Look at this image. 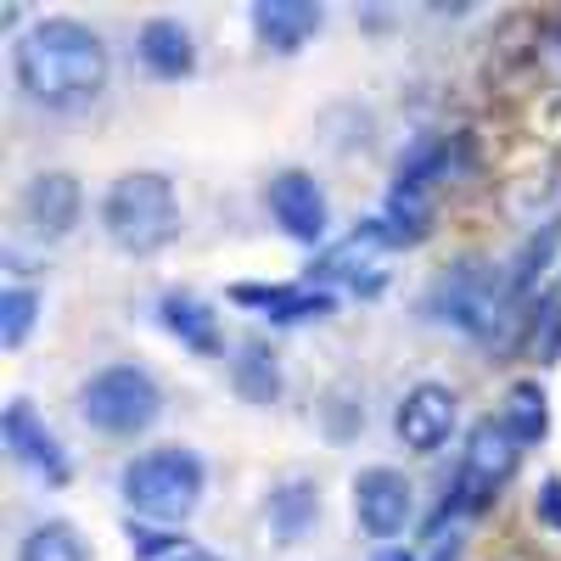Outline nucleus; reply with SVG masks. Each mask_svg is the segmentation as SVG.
Listing matches in <instances>:
<instances>
[{"label": "nucleus", "mask_w": 561, "mask_h": 561, "mask_svg": "<svg viewBox=\"0 0 561 561\" xmlns=\"http://www.w3.org/2000/svg\"><path fill=\"white\" fill-rule=\"evenodd\" d=\"M79 415L96 433L135 438V433H147L152 421L163 415V393H158V382L140 365H107V370H96V377L79 388Z\"/></svg>", "instance_id": "nucleus-4"}, {"label": "nucleus", "mask_w": 561, "mask_h": 561, "mask_svg": "<svg viewBox=\"0 0 561 561\" xmlns=\"http://www.w3.org/2000/svg\"><path fill=\"white\" fill-rule=\"evenodd\" d=\"M18 561H90V550H84V539H79L73 523H39L23 539Z\"/></svg>", "instance_id": "nucleus-21"}, {"label": "nucleus", "mask_w": 561, "mask_h": 561, "mask_svg": "<svg viewBox=\"0 0 561 561\" xmlns=\"http://www.w3.org/2000/svg\"><path fill=\"white\" fill-rule=\"evenodd\" d=\"M169 561H219V556H208V550H197V545H185V550H174Z\"/></svg>", "instance_id": "nucleus-24"}, {"label": "nucleus", "mask_w": 561, "mask_h": 561, "mask_svg": "<svg viewBox=\"0 0 561 561\" xmlns=\"http://www.w3.org/2000/svg\"><path fill=\"white\" fill-rule=\"evenodd\" d=\"M388 248H393V237L382 230V219H365L354 237H343L337 248H325L314 259V275L320 280H348L359 298H370V293H382V280H388V270H382Z\"/></svg>", "instance_id": "nucleus-6"}, {"label": "nucleus", "mask_w": 561, "mask_h": 561, "mask_svg": "<svg viewBox=\"0 0 561 561\" xmlns=\"http://www.w3.org/2000/svg\"><path fill=\"white\" fill-rule=\"evenodd\" d=\"M79 208H84V192H79V180L68 169H39L18 197V214L28 225V237H39V242H62L79 225Z\"/></svg>", "instance_id": "nucleus-8"}, {"label": "nucleus", "mask_w": 561, "mask_h": 561, "mask_svg": "<svg viewBox=\"0 0 561 561\" xmlns=\"http://www.w3.org/2000/svg\"><path fill=\"white\" fill-rule=\"evenodd\" d=\"M140 62H147L158 79H185L197 68V45H192V28L180 18H152L140 28Z\"/></svg>", "instance_id": "nucleus-13"}, {"label": "nucleus", "mask_w": 561, "mask_h": 561, "mask_svg": "<svg viewBox=\"0 0 561 561\" xmlns=\"http://www.w3.org/2000/svg\"><path fill=\"white\" fill-rule=\"evenodd\" d=\"M500 421L517 433V444H539L550 433V399H545V388L539 382H511L505 404H500Z\"/></svg>", "instance_id": "nucleus-18"}, {"label": "nucleus", "mask_w": 561, "mask_h": 561, "mask_svg": "<svg viewBox=\"0 0 561 561\" xmlns=\"http://www.w3.org/2000/svg\"><path fill=\"white\" fill-rule=\"evenodd\" d=\"M230 382H237V393L248 404H270L280 393V365L264 343H242L237 359H230Z\"/></svg>", "instance_id": "nucleus-19"}, {"label": "nucleus", "mask_w": 561, "mask_h": 561, "mask_svg": "<svg viewBox=\"0 0 561 561\" xmlns=\"http://www.w3.org/2000/svg\"><path fill=\"white\" fill-rule=\"evenodd\" d=\"M534 511H539V523H545V528H561V478H545V483H539Z\"/></svg>", "instance_id": "nucleus-23"}, {"label": "nucleus", "mask_w": 561, "mask_h": 561, "mask_svg": "<svg viewBox=\"0 0 561 561\" xmlns=\"http://www.w3.org/2000/svg\"><path fill=\"white\" fill-rule=\"evenodd\" d=\"M230 298L248 304V309H264V314H270V320H280V325L332 314V293L314 287V280H304V287H237Z\"/></svg>", "instance_id": "nucleus-15"}, {"label": "nucleus", "mask_w": 561, "mask_h": 561, "mask_svg": "<svg viewBox=\"0 0 561 561\" xmlns=\"http://www.w3.org/2000/svg\"><path fill=\"white\" fill-rule=\"evenodd\" d=\"M39 320V298L28 287H7L0 293V348H23V337Z\"/></svg>", "instance_id": "nucleus-22"}, {"label": "nucleus", "mask_w": 561, "mask_h": 561, "mask_svg": "<svg viewBox=\"0 0 561 561\" xmlns=\"http://www.w3.org/2000/svg\"><path fill=\"white\" fill-rule=\"evenodd\" d=\"M107 45L79 18H39L12 45V73L39 107H84L107 84Z\"/></svg>", "instance_id": "nucleus-1"}, {"label": "nucleus", "mask_w": 561, "mask_h": 561, "mask_svg": "<svg viewBox=\"0 0 561 561\" xmlns=\"http://www.w3.org/2000/svg\"><path fill=\"white\" fill-rule=\"evenodd\" d=\"M505 293H511V280L489 275L483 264H460L433 287V309H438V320L460 325V332L494 337V325L505 320Z\"/></svg>", "instance_id": "nucleus-5"}, {"label": "nucleus", "mask_w": 561, "mask_h": 561, "mask_svg": "<svg viewBox=\"0 0 561 561\" xmlns=\"http://www.w3.org/2000/svg\"><path fill=\"white\" fill-rule=\"evenodd\" d=\"M314 517H320L314 483L293 478V483H280V489L270 494V528L280 534V545H298V539H304V534L314 528Z\"/></svg>", "instance_id": "nucleus-16"}, {"label": "nucleus", "mask_w": 561, "mask_h": 561, "mask_svg": "<svg viewBox=\"0 0 561 561\" xmlns=\"http://www.w3.org/2000/svg\"><path fill=\"white\" fill-rule=\"evenodd\" d=\"M377 561H410V556H404V550H382Z\"/></svg>", "instance_id": "nucleus-26"}, {"label": "nucleus", "mask_w": 561, "mask_h": 561, "mask_svg": "<svg viewBox=\"0 0 561 561\" xmlns=\"http://www.w3.org/2000/svg\"><path fill=\"white\" fill-rule=\"evenodd\" d=\"M270 214H275V225L287 230L293 242H320L325 225H332V208H325L320 180L304 174V169H280L270 180Z\"/></svg>", "instance_id": "nucleus-12"}, {"label": "nucleus", "mask_w": 561, "mask_h": 561, "mask_svg": "<svg viewBox=\"0 0 561 561\" xmlns=\"http://www.w3.org/2000/svg\"><path fill=\"white\" fill-rule=\"evenodd\" d=\"M320 7L309 0H259L253 7V34L270 45V51H298V45L320 28Z\"/></svg>", "instance_id": "nucleus-14"}, {"label": "nucleus", "mask_w": 561, "mask_h": 561, "mask_svg": "<svg viewBox=\"0 0 561 561\" xmlns=\"http://www.w3.org/2000/svg\"><path fill=\"white\" fill-rule=\"evenodd\" d=\"M102 225H107V242L124 253L169 248L180 237V197H174L169 174H158V169L118 174L107 203H102Z\"/></svg>", "instance_id": "nucleus-2"}, {"label": "nucleus", "mask_w": 561, "mask_h": 561, "mask_svg": "<svg viewBox=\"0 0 561 561\" xmlns=\"http://www.w3.org/2000/svg\"><path fill=\"white\" fill-rule=\"evenodd\" d=\"M517 455H523V444L505 421H478L472 438H466V466H460V489H455L460 505L489 500L511 472H517Z\"/></svg>", "instance_id": "nucleus-7"}, {"label": "nucleus", "mask_w": 561, "mask_h": 561, "mask_svg": "<svg viewBox=\"0 0 561 561\" xmlns=\"http://www.w3.org/2000/svg\"><path fill=\"white\" fill-rule=\"evenodd\" d=\"M427 192L421 185H404V180H393V192H388V208H382V230L393 237V248L399 242H421L427 237Z\"/></svg>", "instance_id": "nucleus-20"}, {"label": "nucleus", "mask_w": 561, "mask_h": 561, "mask_svg": "<svg viewBox=\"0 0 561 561\" xmlns=\"http://www.w3.org/2000/svg\"><path fill=\"white\" fill-rule=\"evenodd\" d=\"M0 433H7V449H12L18 466H28V472L45 478V483H68V472H73V466H68V449H62V438L34 415L28 399H12V404H7Z\"/></svg>", "instance_id": "nucleus-10"}, {"label": "nucleus", "mask_w": 561, "mask_h": 561, "mask_svg": "<svg viewBox=\"0 0 561 561\" xmlns=\"http://www.w3.org/2000/svg\"><path fill=\"white\" fill-rule=\"evenodd\" d=\"M415 489L404 483V472H393V466H370V472H359L354 478V517H359V528L370 534V539H393V534H404V523H410V500Z\"/></svg>", "instance_id": "nucleus-11"}, {"label": "nucleus", "mask_w": 561, "mask_h": 561, "mask_svg": "<svg viewBox=\"0 0 561 561\" xmlns=\"http://www.w3.org/2000/svg\"><path fill=\"white\" fill-rule=\"evenodd\" d=\"M129 511L152 523H185L203 505V460L192 449H152L124 466Z\"/></svg>", "instance_id": "nucleus-3"}, {"label": "nucleus", "mask_w": 561, "mask_h": 561, "mask_svg": "<svg viewBox=\"0 0 561 561\" xmlns=\"http://www.w3.org/2000/svg\"><path fill=\"white\" fill-rule=\"evenodd\" d=\"M550 140H556V147H561V102L550 107Z\"/></svg>", "instance_id": "nucleus-25"}, {"label": "nucleus", "mask_w": 561, "mask_h": 561, "mask_svg": "<svg viewBox=\"0 0 561 561\" xmlns=\"http://www.w3.org/2000/svg\"><path fill=\"white\" fill-rule=\"evenodd\" d=\"M455 415H460V404H455V393H449L444 382H415V388L399 399V410H393V433H399L404 449L433 455V449L449 444Z\"/></svg>", "instance_id": "nucleus-9"}, {"label": "nucleus", "mask_w": 561, "mask_h": 561, "mask_svg": "<svg viewBox=\"0 0 561 561\" xmlns=\"http://www.w3.org/2000/svg\"><path fill=\"white\" fill-rule=\"evenodd\" d=\"M158 314H163V325L185 343V348H214L219 343V320H214V309L208 304H197L192 293H169L163 304H158Z\"/></svg>", "instance_id": "nucleus-17"}]
</instances>
